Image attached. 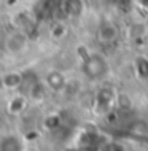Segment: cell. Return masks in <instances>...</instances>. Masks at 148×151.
I'll use <instances>...</instances> for the list:
<instances>
[{"label":"cell","instance_id":"cell-1","mask_svg":"<svg viewBox=\"0 0 148 151\" xmlns=\"http://www.w3.org/2000/svg\"><path fill=\"white\" fill-rule=\"evenodd\" d=\"M81 70H83L84 76L88 80H92V81L102 80L108 73V62H107V59L102 54L91 52V54H88L84 58Z\"/></svg>","mask_w":148,"mask_h":151},{"label":"cell","instance_id":"cell-2","mask_svg":"<svg viewBox=\"0 0 148 151\" xmlns=\"http://www.w3.org/2000/svg\"><path fill=\"white\" fill-rule=\"evenodd\" d=\"M5 48L11 54H19L27 48V35L22 30H14L5 38Z\"/></svg>","mask_w":148,"mask_h":151},{"label":"cell","instance_id":"cell-3","mask_svg":"<svg viewBox=\"0 0 148 151\" xmlns=\"http://www.w3.org/2000/svg\"><path fill=\"white\" fill-rule=\"evenodd\" d=\"M45 84H46L48 89L54 92H61L67 88V80H65L64 73L59 72V70H51L48 72L46 78H45Z\"/></svg>","mask_w":148,"mask_h":151},{"label":"cell","instance_id":"cell-4","mask_svg":"<svg viewBox=\"0 0 148 151\" xmlns=\"http://www.w3.org/2000/svg\"><path fill=\"white\" fill-rule=\"evenodd\" d=\"M97 37L102 43H113L115 40L118 38V29L113 22L110 21H102L99 24V29H97Z\"/></svg>","mask_w":148,"mask_h":151},{"label":"cell","instance_id":"cell-5","mask_svg":"<svg viewBox=\"0 0 148 151\" xmlns=\"http://www.w3.org/2000/svg\"><path fill=\"white\" fill-rule=\"evenodd\" d=\"M0 151H24L21 138L14 134H5L0 137Z\"/></svg>","mask_w":148,"mask_h":151},{"label":"cell","instance_id":"cell-6","mask_svg":"<svg viewBox=\"0 0 148 151\" xmlns=\"http://www.w3.org/2000/svg\"><path fill=\"white\" fill-rule=\"evenodd\" d=\"M62 10L69 18H78L84 10L83 0H62Z\"/></svg>","mask_w":148,"mask_h":151},{"label":"cell","instance_id":"cell-7","mask_svg":"<svg viewBox=\"0 0 148 151\" xmlns=\"http://www.w3.org/2000/svg\"><path fill=\"white\" fill-rule=\"evenodd\" d=\"M24 75L19 72H8L2 76V84L6 89H18L19 86H22Z\"/></svg>","mask_w":148,"mask_h":151},{"label":"cell","instance_id":"cell-8","mask_svg":"<svg viewBox=\"0 0 148 151\" xmlns=\"http://www.w3.org/2000/svg\"><path fill=\"white\" fill-rule=\"evenodd\" d=\"M24 108H26V99L21 96L13 97V99L10 100V104H8V110H10L11 113H21Z\"/></svg>","mask_w":148,"mask_h":151},{"label":"cell","instance_id":"cell-9","mask_svg":"<svg viewBox=\"0 0 148 151\" xmlns=\"http://www.w3.org/2000/svg\"><path fill=\"white\" fill-rule=\"evenodd\" d=\"M135 68H137V73L140 78L148 80V59L147 58H139L135 60Z\"/></svg>","mask_w":148,"mask_h":151},{"label":"cell","instance_id":"cell-10","mask_svg":"<svg viewBox=\"0 0 148 151\" xmlns=\"http://www.w3.org/2000/svg\"><path fill=\"white\" fill-rule=\"evenodd\" d=\"M100 151H123V150H121V146L116 145V143H104Z\"/></svg>","mask_w":148,"mask_h":151}]
</instances>
